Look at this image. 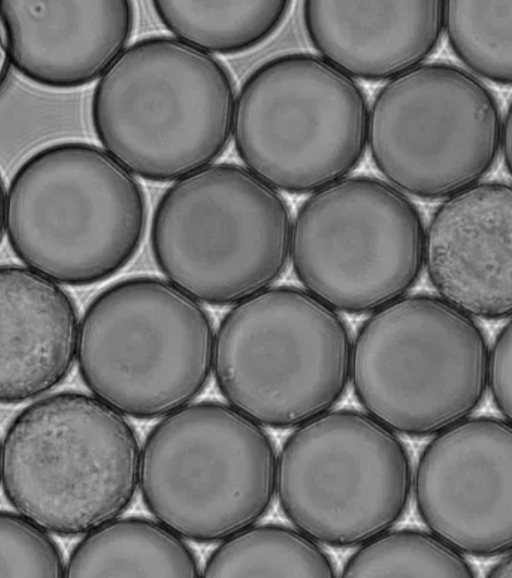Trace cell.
Wrapping results in <instances>:
<instances>
[{"mask_svg": "<svg viewBox=\"0 0 512 578\" xmlns=\"http://www.w3.org/2000/svg\"><path fill=\"white\" fill-rule=\"evenodd\" d=\"M70 295L29 268L0 266V403H20L60 384L77 354Z\"/></svg>", "mask_w": 512, "mask_h": 578, "instance_id": "obj_17", "label": "cell"}, {"mask_svg": "<svg viewBox=\"0 0 512 578\" xmlns=\"http://www.w3.org/2000/svg\"><path fill=\"white\" fill-rule=\"evenodd\" d=\"M0 466H1V443H0Z\"/></svg>", "mask_w": 512, "mask_h": 578, "instance_id": "obj_29", "label": "cell"}, {"mask_svg": "<svg viewBox=\"0 0 512 578\" xmlns=\"http://www.w3.org/2000/svg\"><path fill=\"white\" fill-rule=\"evenodd\" d=\"M215 334L200 302L167 280H122L101 292L79 324L76 359L99 400L123 415L155 418L191 403L213 371Z\"/></svg>", "mask_w": 512, "mask_h": 578, "instance_id": "obj_7", "label": "cell"}, {"mask_svg": "<svg viewBox=\"0 0 512 578\" xmlns=\"http://www.w3.org/2000/svg\"><path fill=\"white\" fill-rule=\"evenodd\" d=\"M412 487L421 520L454 549L477 557L510 552L511 422L469 417L435 434Z\"/></svg>", "mask_w": 512, "mask_h": 578, "instance_id": "obj_13", "label": "cell"}, {"mask_svg": "<svg viewBox=\"0 0 512 578\" xmlns=\"http://www.w3.org/2000/svg\"><path fill=\"white\" fill-rule=\"evenodd\" d=\"M140 456L122 413L95 396L61 392L11 423L1 445L0 481L16 510L45 531L81 535L128 508Z\"/></svg>", "mask_w": 512, "mask_h": 578, "instance_id": "obj_3", "label": "cell"}, {"mask_svg": "<svg viewBox=\"0 0 512 578\" xmlns=\"http://www.w3.org/2000/svg\"><path fill=\"white\" fill-rule=\"evenodd\" d=\"M503 119L479 78L452 64L423 63L380 88L369 109L367 145L377 169L401 192L447 198L492 169Z\"/></svg>", "mask_w": 512, "mask_h": 578, "instance_id": "obj_12", "label": "cell"}, {"mask_svg": "<svg viewBox=\"0 0 512 578\" xmlns=\"http://www.w3.org/2000/svg\"><path fill=\"white\" fill-rule=\"evenodd\" d=\"M9 66H10V59L8 55L2 25L0 22V89L2 88L8 76Z\"/></svg>", "mask_w": 512, "mask_h": 578, "instance_id": "obj_27", "label": "cell"}, {"mask_svg": "<svg viewBox=\"0 0 512 578\" xmlns=\"http://www.w3.org/2000/svg\"><path fill=\"white\" fill-rule=\"evenodd\" d=\"M288 1H154L155 12L175 38L206 53L235 54L271 36Z\"/></svg>", "mask_w": 512, "mask_h": 578, "instance_id": "obj_19", "label": "cell"}, {"mask_svg": "<svg viewBox=\"0 0 512 578\" xmlns=\"http://www.w3.org/2000/svg\"><path fill=\"white\" fill-rule=\"evenodd\" d=\"M487 577H512V558L509 552L489 570Z\"/></svg>", "mask_w": 512, "mask_h": 578, "instance_id": "obj_26", "label": "cell"}, {"mask_svg": "<svg viewBox=\"0 0 512 578\" xmlns=\"http://www.w3.org/2000/svg\"><path fill=\"white\" fill-rule=\"evenodd\" d=\"M473 72L501 85L512 81V1H444L443 31Z\"/></svg>", "mask_w": 512, "mask_h": 578, "instance_id": "obj_22", "label": "cell"}, {"mask_svg": "<svg viewBox=\"0 0 512 578\" xmlns=\"http://www.w3.org/2000/svg\"><path fill=\"white\" fill-rule=\"evenodd\" d=\"M351 352L336 310L307 291L269 287L224 316L213 371L229 405L260 425L290 428L330 411L342 398Z\"/></svg>", "mask_w": 512, "mask_h": 578, "instance_id": "obj_6", "label": "cell"}, {"mask_svg": "<svg viewBox=\"0 0 512 578\" xmlns=\"http://www.w3.org/2000/svg\"><path fill=\"white\" fill-rule=\"evenodd\" d=\"M343 577H475L461 552L433 533L388 530L360 545L346 561Z\"/></svg>", "mask_w": 512, "mask_h": 578, "instance_id": "obj_21", "label": "cell"}, {"mask_svg": "<svg viewBox=\"0 0 512 578\" xmlns=\"http://www.w3.org/2000/svg\"><path fill=\"white\" fill-rule=\"evenodd\" d=\"M444 1H306L320 57L352 78L390 80L423 64L443 33Z\"/></svg>", "mask_w": 512, "mask_h": 578, "instance_id": "obj_16", "label": "cell"}, {"mask_svg": "<svg viewBox=\"0 0 512 578\" xmlns=\"http://www.w3.org/2000/svg\"><path fill=\"white\" fill-rule=\"evenodd\" d=\"M424 237L421 215L403 192L369 176L346 177L300 206L290 257L311 295L334 310L372 313L414 285Z\"/></svg>", "mask_w": 512, "mask_h": 578, "instance_id": "obj_11", "label": "cell"}, {"mask_svg": "<svg viewBox=\"0 0 512 578\" xmlns=\"http://www.w3.org/2000/svg\"><path fill=\"white\" fill-rule=\"evenodd\" d=\"M412 469L396 432L365 412L330 410L299 426L277 457L285 516L317 543L360 546L407 510Z\"/></svg>", "mask_w": 512, "mask_h": 578, "instance_id": "obj_10", "label": "cell"}, {"mask_svg": "<svg viewBox=\"0 0 512 578\" xmlns=\"http://www.w3.org/2000/svg\"><path fill=\"white\" fill-rule=\"evenodd\" d=\"M65 568L47 531L20 513L0 511V577H62Z\"/></svg>", "mask_w": 512, "mask_h": 578, "instance_id": "obj_23", "label": "cell"}, {"mask_svg": "<svg viewBox=\"0 0 512 578\" xmlns=\"http://www.w3.org/2000/svg\"><path fill=\"white\" fill-rule=\"evenodd\" d=\"M277 456L259 423L231 405L190 403L150 431L139 486L156 519L182 538L223 541L254 525L276 493Z\"/></svg>", "mask_w": 512, "mask_h": 578, "instance_id": "obj_8", "label": "cell"}, {"mask_svg": "<svg viewBox=\"0 0 512 578\" xmlns=\"http://www.w3.org/2000/svg\"><path fill=\"white\" fill-rule=\"evenodd\" d=\"M369 106L354 78L289 53L257 67L236 96L232 135L246 168L277 190L313 193L361 162Z\"/></svg>", "mask_w": 512, "mask_h": 578, "instance_id": "obj_9", "label": "cell"}, {"mask_svg": "<svg viewBox=\"0 0 512 578\" xmlns=\"http://www.w3.org/2000/svg\"><path fill=\"white\" fill-rule=\"evenodd\" d=\"M205 577H334L331 558L299 530L250 526L222 541L206 562Z\"/></svg>", "mask_w": 512, "mask_h": 578, "instance_id": "obj_20", "label": "cell"}, {"mask_svg": "<svg viewBox=\"0 0 512 578\" xmlns=\"http://www.w3.org/2000/svg\"><path fill=\"white\" fill-rule=\"evenodd\" d=\"M6 190L2 175L0 173V243L5 230V220H6Z\"/></svg>", "mask_w": 512, "mask_h": 578, "instance_id": "obj_28", "label": "cell"}, {"mask_svg": "<svg viewBox=\"0 0 512 578\" xmlns=\"http://www.w3.org/2000/svg\"><path fill=\"white\" fill-rule=\"evenodd\" d=\"M235 101L220 60L156 35L125 48L101 75L91 120L104 150L133 175L174 182L223 154Z\"/></svg>", "mask_w": 512, "mask_h": 578, "instance_id": "obj_1", "label": "cell"}, {"mask_svg": "<svg viewBox=\"0 0 512 578\" xmlns=\"http://www.w3.org/2000/svg\"><path fill=\"white\" fill-rule=\"evenodd\" d=\"M511 220L512 190L502 182L474 184L437 208L423 265L443 300L470 316H510Z\"/></svg>", "mask_w": 512, "mask_h": 578, "instance_id": "obj_14", "label": "cell"}, {"mask_svg": "<svg viewBox=\"0 0 512 578\" xmlns=\"http://www.w3.org/2000/svg\"><path fill=\"white\" fill-rule=\"evenodd\" d=\"M193 551L178 534L144 518L113 519L73 549L66 577H198Z\"/></svg>", "mask_w": 512, "mask_h": 578, "instance_id": "obj_18", "label": "cell"}, {"mask_svg": "<svg viewBox=\"0 0 512 578\" xmlns=\"http://www.w3.org/2000/svg\"><path fill=\"white\" fill-rule=\"evenodd\" d=\"M511 111L510 108L508 109L506 115L503 119V128H502V138H501V150L504 153V161L507 167V170H511Z\"/></svg>", "mask_w": 512, "mask_h": 578, "instance_id": "obj_25", "label": "cell"}, {"mask_svg": "<svg viewBox=\"0 0 512 578\" xmlns=\"http://www.w3.org/2000/svg\"><path fill=\"white\" fill-rule=\"evenodd\" d=\"M144 192L104 149L79 141L45 146L12 177L5 228L29 269L81 286L109 278L140 246Z\"/></svg>", "mask_w": 512, "mask_h": 578, "instance_id": "obj_2", "label": "cell"}, {"mask_svg": "<svg viewBox=\"0 0 512 578\" xmlns=\"http://www.w3.org/2000/svg\"><path fill=\"white\" fill-rule=\"evenodd\" d=\"M488 355L472 316L441 297L402 296L359 329L350 379L366 413L389 429L435 435L480 406Z\"/></svg>", "mask_w": 512, "mask_h": 578, "instance_id": "obj_5", "label": "cell"}, {"mask_svg": "<svg viewBox=\"0 0 512 578\" xmlns=\"http://www.w3.org/2000/svg\"><path fill=\"white\" fill-rule=\"evenodd\" d=\"M291 232L290 210L277 189L246 167L216 163L164 192L151 243L170 283L199 302L234 305L279 279Z\"/></svg>", "mask_w": 512, "mask_h": 578, "instance_id": "obj_4", "label": "cell"}, {"mask_svg": "<svg viewBox=\"0 0 512 578\" xmlns=\"http://www.w3.org/2000/svg\"><path fill=\"white\" fill-rule=\"evenodd\" d=\"M10 62L27 80L67 90L91 83L123 52L130 1H0Z\"/></svg>", "mask_w": 512, "mask_h": 578, "instance_id": "obj_15", "label": "cell"}, {"mask_svg": "<svg viewBox=\"0 0 512 578\" xmlns=\"http://www.w3.org/2000/svg\"><path fill=\"white\" fill-rule=\"evenodd\" d=\"M512 327L508 322L499 332L489 351L487 363V387L504 419L511 422L512 416Z\"/></svg>", "mask_w": 512, "mask_h": 578, "instance_id": "obj_24", "label": "cell"}]
</instances>
